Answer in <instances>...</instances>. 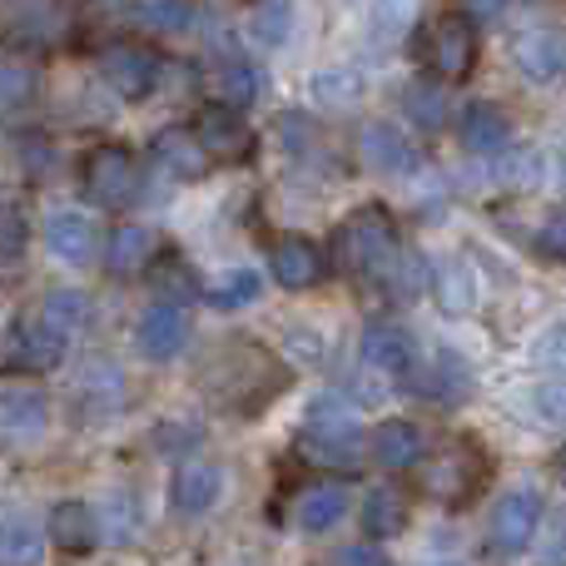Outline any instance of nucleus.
Listing matches in <instances>:
<instances>
[{
  "instance_id": "obj_28",
  "label": "nucleus",
  "mask_w": 566,
  "mask_h": 566,
  "mask_svg": "<svg viewBox=\"0 0 566 566\" xmlns=\"http://www.w3.org/2000/svg\"><path fill=\"white\" fill-rule=\"evenodd\" d=\"M402 527H408V502H402L398 492L378 488V492H368V497H363V532H368L373 542L398 537Z\"/></svg>"
},
{
  "instance_id": "obj_14",
  "label": "nucleus",
  "mask_w": 566,
  "mask_h": 566,
  "mask_svg": "<svg viewBox=\"0 0 566 566\" xmlns=\"http://www.w3.org/2000/svg\"><path fill=\"white\" fill-rule=\"evenodd\" d=\"M458 135H462V149H472V155H507L512 119L502 115V105H492V99H472L458 119Z\"/></svg>"
},
{
  "instance_id": "obj_34",
  "label": "nucleus",
  "mask_w": 566,
  "mask_h": 566,
  "mask_svg": "<svg viewBox=\"0 0 566 566\" xmlns=\"http://www.w3.org/2000/svg\"><path fill=\"white\" fill-rule=\"evenodd\" d=\"M25 239H30L25 209L10 205V199H0V259H20L25 254Z\"/></svg>"
},
{
  "instance_id": "obj_21",
  "label": "nucleus",
  "mask_w": 566,
  "mask_h": 566,
  "mask_svg": "<svg viewBox=\"0 0 566 566\" xmlns=\"http://www.w3.org/2000/svg\"><path fill=\"white\" fill-rule=\"evenodd\" d=\"M432 298H438V308L448 313V318L472 313L478 308V279H472V269L462 264V259H442V264L432 269Z\"/></svg>"
},
{
  "instance_id": "obj_8",
  "label": "nucleus",
  "mask_w": 566,
  "mask_h": 566,
  "mask_svg": "<svg viewBox=\"0 0 566 566\" xmlns=\"http://www.w3.org/2000/svg\"><path fill=\"white\" fill-rule=\"evenodd\" d=\"M189 129H195L199 145H205L209 159H219V165H244V159L254 155V135H249V125L239 119V109L224 105V99L199 109Z\"/></svg>"
},
{
  "instance_id": "obj_9",
  "label": "nucleus",
  "mask_w": 566,
  "mask_h": 566,
  "mask_svg": "<svg viewBox=\"0 0 566 566\" xmlns=\"http://www.w3.org/2000/svg\"><path fill=\"white\" fill-rule=\"evenodd\" d=\"M269 269H274V279L283 289L303 293V289H318V283L328 279V254L303 234H279L274 244H269Z\"/></svg>"
},
{
  "instance_id": "obj_17",
  "label": "nucleus",
  "mask_w": 566,
  "mask_h": 566,
  "mask_svg": "<svg viewBox=\"0 0 566 566\" xmlns=\"http://www.w3.org/2000/svg\"><path fill=\"white\" fill-rule=\"evenodd\" d=\"M298 452L308 462H323V468H343V472H358L363 468V438L358 428H303Z\"/></svg>"
},
{
  "instance_id": "obj_20",
  "label": "nucleus",
  "mask_w": 566,
  "mask_h": 566,
  "mask_svg": "<svg viewBox=\"0 0 566 566\" xmlns=\"http://www.w3.org/2000/svg\"><path fill=\"white\" fill-rule=\"evenodd\" d=\"M45 418H50L45 392H35V388L0 392V432H6V438H15V442L40 438V432H45Z\"/></svg>"
},
{
  "instance_id": "obj_4",
  "label": "nucleus",
  "mask_w": 566,
  "mask_h": 566,
  "mask_svg": "<svg viewBox=\"0 0 566 566\" xmlns=\"http://www.w3.org/2000/svg\"><path fill=\"white\" fill-rule=\"evenodd\" d=\"M80 185H85V199L109 214L135 205L139 195V159L129 155L125 145H95L80 165Z\"/></svg>"
},
{
  "instance_id": "obj_23",
  "label": "nucleus",
  "mask_w": 566,
  "mask_h": 566,
  "mask_svg": "<svg viewBox=\"0 0 566 566\" xmlns=\"http://www.w3.org/2000/svg\"><path fill=\"white\" fill-rule=\"evenodd\" d=\"M219 497V468L214 462H185V468L175 472V512H185V517H199V512H209Z\"/></svg>"
},
{
  "instance_id": "obj_30",
  "label": "nucleus",
  "mask_w": 566,
  "mask_h": 566,
  "mask_svg": "<svg viewBox=\"0 0 566 566\" xmlns=\"http://www.w3.org/2000/svg\"><path fill=\"white\" fill-rule=\"evenodd\" d=\"M149 279H155L159 298H169V303H189V298H199V279L189 274L185 259H179V254H159L155 264H149Z\"/></svg>"
},
{
  "instance_id": "obj_29",
  "label": "nucleus",
  "mask_w": 566,
  "mask_h": 566,
  "mask_svg": "<svg viewBox=\"0 0 566 566\" xmlns=\"http://www.w3.org/2000/svg\"><path fill=\"white\" fill-rule=\"evenodd\" d=\"M254 95H259L254 70H249L244 60H219V65H214V99L244 109V105H254Z\"/></svg>"
},
{
  "instance_id": "obj_6",
  "label": "nucleus",
  "mask_w": 566,
  "mask_h": 566,
  "mask_svg": "<svg viewBox=\"0 0 566 566\" xmlns=\"http://www.w3.org/2000/svg\"><path fill=\"white\" fill-rule=\"evenodd\" d=\"M542 527V492L537 488H512L507 497L497 502L488 527V557H517V552L532 547Z\"/></svg>"
},
{
  "instance_id": "obj_2",
  "label": "nucleus",
  "mask_w": 566,
  "mask_h": 566,
  "mask_svg": "<svg viewBox=\"0 0 566 566\" xmlns=\"http://www.w3.org/2000/svg\"><path fill=\"white\" fill-rule=\"evenodd\" d=\"M205 388L224 412L254 418V412H264L289 388V368L274 353L254 348V343H234V348L214 353V363L205 368Z\"/></svg>"
},
{
  "instance_id": "obj_38",
  "label": "nucleus",
  "mask_w": 566,
  "mask_h": 566,
  "mask_svg": "<svg viewBox=\"0 0 566 566\" xmlns=\"http://www.w3.org/2000/svg\"><path fill=\"white\" fill-rule=\"evenodd\" d=\"M537 363H542V368H552V373H566V323H557V328L542 333Z\"/></svg>"
},
{
  "instance_id": "obj_41",
  "label": "nucleus",
  "mask_w": 566,
  "mask_h": 566,
  "mask_svg": "<svg viewBox=\"0 0 566 566\" xmlns=\"http://www.w3.org/2000/svg\"><path fill=\"white\" fill-rule=\"evenodd\" d=\"M318 95H358V75H323L318 80Z\"/></svg>"
},
{
  "instance_id": "obj_12",
  "label": "nucleus",
  "mask_w": 566,
  "mask_h": 566,
  "mask_svg": "<svg viewBox=\"0 0 566 566\" xmlns=\"http://www.w3.org/2000/svg\"><path fill=\"white\" fill-rule=\"evenodd\" d=\"M512 60H517V70L527 80L552 85V80L566 75V35H562V30H552V25L522 30V35L512 40Z\"/></svg>"
},
{
  "instance_id": "obj_24",
  "label": "nucleus",
  "mask_w": 566,
  "mask_h": 566,
  "mask_svg": "<svg viewBox=\"0 0 566 566\" xmlns=\"http://www.w3.org/2000/svg\"><path fill=\"white\" fill-rule=\"evenodd\" d=\"M343 512H348V492L338 488V482H318V488H303L298 492V527L303 532H328L343 522Z\"/></svg>"
},
{
  "instance_id": "obj_36",
  "label": "nucleus",
  "mask_w": 566,
  "mask_h": 566,
  "mask_svg": "<svg viewBox=\"0 0 566 566\" xmlns=\"http://www.w3.org/2000/svg\"><path fill=\"white\" fill-rule=\"evenodd\" d=\"M45 318L55 323L60 333H70V328H75L80 318H85V298H80V293H65V289H55V293H50V298H45Z\"/></svg>"
},
{
  "instance_id": "obj_16",
  "label": "nucleus",
  "mask_w": 566,
  "mask_h": 566,
  "mask_svg": "<svg viewBox=\"0 0 566 566\" xmlns=\"http://www.w3.org/2000/svg\"><path fill=\"white\" fill-rule=\"evenodd\" d=\"M45 249L70 269H85L95 259V224L75 209H60V214L45 219Z\"/></svg>"
},
{
  "instance_id": "obj_1",
  "label": "nucleus",
  "mask_w": 566,
  "mask_h": 566,
  "mask_svg": "<svg viewBox=\"0 0 566 566\" xmlns=\"http://www.w3.org/2000/svg\"><path fill=\"white\" fill-rule=\"evenodd\" d=\"M333 259H338L353 279L378 283V289L402 293V298L418 293L422 279H428V269L402 249L398 224H392V214L382 205H363L343 219V229L333 234Z\"/></svg>"
},
{
  "instance_id": "obj_18",
  "label": "nucleus",
  "mask_w": 566,
  "mask_h": 566,
  "mask_svg": "<svg viewBox=\"0 0 566 566\" xmlns=\"http://www.w3.org/2000/svg\"><path fill=\"white\" fill-rule=\"evenodd\" d=\"M155 159L169 169L175 179H185V185H195V179H205L209 175V149L199 145V135L195 129H159L155 135Z\"/></svg>"
},
{
  "instance_id": "obj_43",
  "label": "nucleus",
  "mask_w": 566,
  "mask_h": 566,
  "mask_svg": "<svg viewBox=\"0 0 566 566\" xmlns=\"http://www.w3.org/2000/svg\"><path fill=\"white\" fill-rule=\"evenodd\" d=\"M557 478H562V482H566V448H562V452H557Z\"/></svg>"
},
{
  "instance_id": "obj_22",
  "label": "nucleus",
  "mask_w": 566,
  "mask_h": 566,
  "mask_svg": "<svg viewBox=\"0 0 566 566\" xmlns=\"http://www.w3.org/2000/svg\"><path fill=\"white\" fill-rule=\"evenodd\" d=\"M40 90V70L30 55H15V50H0V119L25 109Z\"/></svg>"
},
{
  "instance_id": "obj_37",
  "label": "nucleus",
  "mask_w": 566,
  "mask_h": 566,
  "mask_svg": "<svg viewBox=\"0 0 566 566\" xmlns=\"http://www.w3.org/2000/svg\"><path fill=\"white\" fill-rule=\"evenodd\" d=\"M537 254L552 259V264H566V214H552L537 234Z\"/></svg>"
},
{
  "instance_id": "obj_40",
  "label": "nucleus",
  "mask_w": 566,
  "mask_h": 566,
  "mask_svg": "<svg viewBox=\"0 0 566 566\" xmlns=\"http://www.w3.org/2000/svg\"><path fill=\"white\" fill-rule=\"evenodd\" d=\"M333 562H338V566L343 562H348V566H382V562H388V552H382V547H343Z\"/></svg>"
},
{
  "instance_id": "obj_31",
  "label": "nucleus",
  "mask_w": 566,
  "mask_h": 566,
  "mask_svg": "<svg viewBox=\"0 0 566 566\" xmlns=\"http://www.w3.org/2000/svg\"><path fill=\"white\" fill-rule=\"evenodd\" d=\"M254 298H259V274H254V269H234V274H224L214 289H209V303H214V308H224V313L249 308Z\"/></svg>"
},
{
  "instance_id": "obj_11",
  "label": "nucleus",
  "mask_w": 566,
  "mask_h": 566,
  "mask_svg": "<svg viewBox=\"0 0 566 566\" xmlns=\"http://www.w3.org/2000/svg\"><path fill=\"white\" fill-rule=\"evenodd\" d=\"M65 353V333L40 313V318H20L10 328V368H25V373H45L60 363Z\"/></svg>"
},
{
  "instance_id": "obj_35",
  "label": "nucleus",
  "mask_w": 566,
  "mask_h": 566,
  "mask_svg": "<svg viewBox=\"0 0 566 566\" xmlns=\"http://www.w3.org/2000/svg\"><path fill=\"white\" fill-rule=\"evenodd\" d=\"M35 552H40V542H35V532H30L25 522H0V557L35 562Z\"/></svg>"
},
{
  "instance_id": "obj_19",
  "label": "nucleus",
  "mask_w": 566,
  "mask_h": 566,
  "mask_svg": "<svg viewBox=\"0 0 566 566\" xmlns=\"http://www.w3.org/2000/svg\"><path fill=\"white\" fill-rule=\"evenodd\" d=\"M373 458H378L388 472H412L422 458H428V438H422L412 422L392 418L373 432Z\"/></svg>"
},
{
  "instance_id": "obj_3",
  "label": "nucleus",
  "mask_w": 566,
  "mask_h": 566,
  "mask_svg": "<svg viewBox=\"0 0 566 566\" xmlns=\"http://www.w3.org/2000/svg\"><path fill=\"white\" fill-rule=\"evenodd\" d=\"M482 482H488V452L472 438L442 442V452L422 468V492L432 502H442V507H468Z\"/></svg>"
},
{
  "instance_id": "obj_13",
  "label": "nucleus",
  "mask_w": 566,
  "mask_h": 566,
  "mask_svg": "<svg viewBox=\"0 0 566 566\" xmlns=\"http://www.w3.org/2000/svg\"><path fill=\"white\" fill-rule=\"evenodd\" d=\"M185 338H189V318H185V308L169 298H159L155 308H145V318L135 323V343L149 363H169L179 348H185Z\"/></svg>"
},
{
  "instance_id": "obj_32",
  "label": "nucleus",
  "mask_w": 566,
  "mask_h": 566,
  "mask_svg": "<svg viewBox=\"0 0 566 566\" xmlns=\"http://www.w3.org/2000/svg\"><path fill=\"white\" fill-rule=\"evenodd\" d=\"M289 20H293V6H289V0H259V10H254V35L264 40V45H279V40H289Z\"/></svg>"
},
{
  "instance_id": "obj_26",
  "label": "nucleus",
  "mask_w": 566,
  "mask_h": 566,
  "mask_svg": "<svg viewBox=\"0 0 566 566\" xmlns=\"http://www.w3.org/2000/svg\"><path fill=\"white\" fill-rule=\"evenodd\" d=\"M105 264L109 274H145L149 264H155V239H149V229H115L109 234V249H105Z\"/></svg>"
},
{
  "instance_id": "obj_7",
  "label": "nucleus",
  "mask_w": 566,
  "mask_h": 566,
  "mask_svg": "<svg viewBox=\"0 0 566 566\" xmlns=\"http://www.w3.org/2000/svg\"><path fill=\"white\" fill-rule=\"evenodd\" d=\"M99 75L119 99H149L159 85V55L145 40H115L99 50Z\"/></svg>"
},
{
  "instance_id": "obj_15",
  "label": "nucleus",
  "mask_w": 566,
  "mask_h": 566,
  "mask_svg": "<svg viewBox=\"0 0 566 566\" xmlns=\"http://www.w3.org/2000/svg\"><path fill=\"white\" fill-rule=\"evenodd\" d=\"M99 537H105V527H99V512L90 502H60L50 512V542L70 557H90L99 547Z\"/></svg>"
},
{
  "instance_id": "obj_5",
  "label": "nucleus",
  "mask_w": 566,
  "mask_h": 566,
  "mask_svg": "<svg viewBox=\"0 0 566 566\" xmlns=\"http://www.w3.org/2000/svg\"><path fill=\"white\" fill-rule=\"evenodd\" d=\"M422 65L438 80H468L478 70V25L472 15H438L422 35Z\"/></svg>"
},
{
  "instance_id": "obj_33",
  "label": "nucleus",
  "mask_w": 566,
  "mask_h": 566,
  "mask_svg": "<svg viewBox=\"0 0 566 566\" xmlns=\"http://www.w3.org/2000/svg\"><path fill=\"white\" fill-rule=\"evenodd\" d=\"M135 15H139V25H149V30L189 25V6H185V0H135Z\"/></svg>"
},
{
  "instance_id": "obj_27",
  "label": "nucleus",
  "mask_w": 566,
  "mask_h": 566,
  "mask_svg": "<svg viewBox=\"0 0 566 566\" xmlns=\"http://www.w3.org/2000/svg\"><path fill=\"white\" fill-rule=\"evenodd\" d=\"M402 109H408V119L422 135H438V129L448 125V95H442L438 80H412V85L402 90Z\"/></svg>"
},
{
  "instance_id": "obj_44",
  "label": "nucleus",
  "mask_w": 566,
  "mask_h": 566,
  "mask_svg": "<svg viewBox=\"0 0 566 566\" xmlns=\"http://www.w3.org/2000/svg\"><path fill=\"white\" fill-rule=\"evenodd\" d=\"M562 179H566V155H562Z\"/></svg>"
},
{
  "instance_id": "obj_10",
  "label": "nucleus",
  "mask_w": 566,
  "mask_h": 566,
  "mask_svg": "<svg viewBox=\"0 0 566 566\" xmlns=\"http://www.w3.org/2000/svg\"><path fill=\"white\" fill-rule=\"evenodd\" d=\"M363 363L378 368L382 378H412L418 373V343H412V333L402 323L378 318L363 328Z\"/></svg>"
},
{
  "instance_id": "obj_25",
  "label": "nucleus",
  "mask_w": 566,
  "mask_h": 566,
  "mask_svg": "<svg viewBox=\"0 0 566 566\" xmlns=\"http://www.w3.org/2000/svg\"><path fill=\"white\" fill-rule=\"evenodd\" d=\"M363 155H368V165L382 169V175H408V169L418 165L412 139H402L398 129H388V125H368V129H363Z\"/></svg>"
},
{
  "instance_id": "obj_42",
  "label": "nucleus",
  "mask_w": 566,
  "mask_h": 566,
  "mask_svg": "<svg viewBox=\"0 0 566 566\" xmlns=\"http://www.w3.org/2000/svg\"><path fill=\"white\" fill-rule=\"evenodd\" d=\"M462 6H468L472 20H488V15H502V6H507V0H462Z\"/></svg>"
},
{
  "instance_id": "obj_39",
  "label": "nucleus",
  "mask_w": 566,
  "mask_h": 566,
  "mask_svg": "<svg viewBox=\"0 0 566 566\" xmlns=\"http://www.w3.org/2000/svg\"><path fill=\"white\" fill-rule=\"evenodd\" d=\"M532 402H537V412L547 422H566V382H542Z\"/></svg>"
}]
</instances>
